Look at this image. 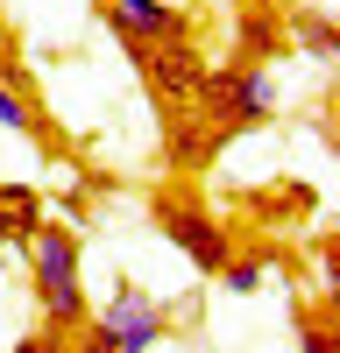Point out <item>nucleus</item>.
<instances>
[{"instance_id":"14","label":"nucleus","mask_w":340,"mask_h":353,"mask_svg":"<svg viewBox=\"0 0 340 353\" xmlns=\"http://www.w3.org/2000/svg\"><path fill=\"white\" fill-rule=\"evenodd\" d=\"M8 353H64V339H57V332H28V339H15Z\"/></svg>"},{"instance_id":"4","label":"nucleus","mask_w":340,"mask_h":353,"mask_svg":"<svg viewBox=\"0 0 340 353\" xmlns=\"http://www.w3.org/2000/svg\"><path fill=\"white\" fill-rule=\"evenodd\" d=\"M93 325L113 339V346H121V353H156V339L170 332V311L149 297V290H142V283H113V297L93 311Z\"/></svg>"},{"instance_id":"12","label":"nucleus","mask_w":340,"mask_h":353,"mask_svg":"<svg viewBox=\"0 0 340 353\" xmlns=\"http://www.w3.org/2000/svg\"><path fill=\"white\" fill-rule=\"evenodd\" d=\"M71 353H121V346H113V339H106V332L93 325V318H85V325L71 332Z\"/></svg>"},{"instance_id":"3","label":"nucleus","mask_w":340,"mask_h":353,"mask_svg":"<svg viewBox=\"0 0 340 353\" xmlns=\"http://www.w3.org/2000/svg\"><path fill=\"white\" fill-rule=\"evenodd\" d=\"M149 219H156V233L191 261L198 276H220V261L234 254V233H227L198 198H185V191H156V198H149Z\"/></svg>"},{"instance_id":"1","label":"nucleus","mask_w":340,"mask_h":353,"mask_svg":"<svg viewBox=\"0 0 340 353\" xmlns=\"http://www.w3.org/2000/svg\"><path fill=\"white\" fill-rule=\"evenodd\" d=\"M28 283H36L43 304V332L71 339L85 318H93V297H85V261H78V226L43 219L28 233Z\"/></svg>"},{"instance_id":"11","label":"nucleus","mask_w":340,"mask_h":353,"mask_svg":"<svg viewBox=\"0 0 340 353\" xmlns=\"http://www.w3.org/2000/svg\"><path fill=\"white\" fill-rule=\"evenodd\" d=\"M298 353H340V346H333V318H326V311H298Z\"/></svg>"},{"instance_id":"10","label":"nucleus","mask_w":340,"mask_h":353,"mask_svg":"<svg viewBox=\"0 0 340 353\" xmlns=\"http://www.w3.org/2000/svg\"><path fill=\"white\" fill-rule=\"evenodd\" d=\"M0 128H15V134H28V141H43V149H57V141H50V128L36 121V106H28L15 85H0Z\"/></svg>"},{"instance_id":"5","label":"nucleus","mask_w":340,"mask_h":353,"mask_svg":"<svg viewBox=\"0 0 340 353\" xmlns=\"http://www.w3.org/2000/svg\"><path fill=\"white\" fill-rule=\"evenodd\" d=\"M100 14L128 50H156V43H185L191 36V14L178 0H100Z\"/></svg>"},{"instance_id":"13","label":"nucleus","mask_w":340,"mask_h":353,"mask_svg":"<svg viewBox=\"0 0 340 353\" xmlns=\"http://www.w3.org/2000/svg\"><path fill=\"white\" fill-rule=\"evenodd\" d=\"M241 43H248V57H263V50L276 43V28H270V21H241Z\"/></svg>"},{"instance_id":"2","label":"nucleus","mask_w":340,"mask_h":353,"mask_svg":"<svg viewBox=\"0 0 340 353\" xmlns=\"http://www.w3.org/2000/svg\"><path fill=\"white\" fill-rule=\"evenodd\" d=\"M191 99H198V113H206L213 141H234V134H248V128H270V121H276V78L255 64V57H234V64L206 71Z\"/></svg>"},{"instance_id":"6","label":"nucleus","mask_w":340,"mask_h":353,"mask_svg":"<svg viewBox=\"0 0 340 353\" xmlns=\"http://www.w3.org/2000/svg\"><path fill=\"white\" fill-rule=\"evenodd\" d=\"M135 64L142 78H149V92L163 113H185L191 92H198V78H206V64L191 57V43H156V50H135Z\"/></svg>"},{"instance_id":"7","label":"nucleus","mask_w":340,"mask_h":353,"mask_svg":"<svg viewBox=\"0 0 340 353\" xmlns=\"http://www.w3.org/2000/svg\"><path fill=\"white\" fill-rule=\"evenodd\" d=\"M50 212H43V191L36 184H0V241L8 248H28V233H36Z\"/></svg>"},{"instance_id":"8","label":"nucleus","mask_w":340,"mask_h":353,"mask_svg":"<svg viewBox=\"0 0 340 353\" xmlns=\"http://www.w3.org/2000/svg\"><path fill=\"white\" fill-rule=\"evenodd\" d=\"M270 261H276L270 248H248V254L234 248V254L220 261V290H227V297H255V290H263V276H270Z\"/></svg>"},{"instance_id":"9","label":"nucleus","mask_w":340,"mask_h":353,"mask_svg":"<svg viewBox=\"0 0 340 353\" xmlns=\"http://www.w3.org/2000/svg\"><path fill=\"white\" fill-rule=\"evenodd\" d=\"M291 36L305 43V57H319V64H333V57H340L333 21H326V14H312V8H298V14H291Z\"/></svg>"}]
</instances>
